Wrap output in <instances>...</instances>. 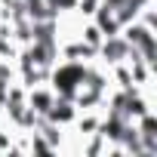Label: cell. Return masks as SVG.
<instances>
[{"label":"cell","instance_id":"1","mask_svg":"<svg viewBox=\"0 0 157 157\" xmlns=\"http://www.w3.org/2000/svg\"><path fill=\"white\" fill-rule=\"evenodd\" d=\"M83 74H86V62H74V59H62L56 68H49V86L56 96L62 99H74V93L80 90L83 83Z\"/></svg>","mask_w":157,"mask_h":157},{"label":"cell","instance_id":"2","mask_svg":"<svg viewBox=\"0 0 157 157\" xmlns=\"http://www.w3.org/2000/svg\"><path fill=\"white\" fill-rule=\"evenodd\" d=\"M31 93L25 96V105L34 111V114H40V117H46V111L52 108V102H56V93H52V86H28Z\"/></svg>","mask_w":157,"mask_h":157},{"label":"cell","instance_id":"3","mask_svg":"<svg viewBox=\"0 0 157 157\" xmlns=\"http://www.w3.org/2000/svg\"><path fill=\"white\" fill-rule=\"evenodd\" d=\"M46 120H52V123H59V126H68V123H74V120H77V105H74L71 99L56 96L52 108L46 111Z\"/></svg>","mask_w":157,"mask_h":157}]
</instances>
